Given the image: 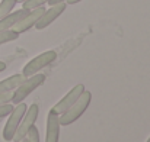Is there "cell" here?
I'll return each mask as SVG.
<instances>
[{
  "label": "cell",
  "instance_id": "1",
  "mask_svg": "<svg viewBox=\"0 0 150 142\" xmlns=\"http://www.w3.org/2000/svg\"><path fill=\"white\" fill-rule=\"evenodd\" d=\"M92 101V93L89 90H85L80 97L64 112L60 115V125L61 126H67V125H71L73 122H76L89 107Z\"/></svg>",
  "mask_w": 150,
  "mask_h": 142
},
{
  "label": "cell",
  "instance_id": "2",
  "mask_svg": "<svg viewBox=\"0 0 150 142\" xmlns=\"http://www.w3.org/2000/svg\"><path fill=\"white\" fill-rule=\"evenodd\" d=\"M45 76L44 74H34L31 77H26L21 84L19 87L13 92V97H12V103L13 104H18L21 101H23L28 96L31 94L34 90H37L38 87H41L44 83H45Z\"/></svg>",
  "mask_w": 150,
  "mask_h": 142
},
{
  "label": "cell",
  "instance_id": "3",
  "mask_svg": "<svg viewBox=\"0 0 150 142\" xmlns=\"http://www.w3.org/2000/svg\"><path fill=\"white\" fill-rule=\"evenodd\" d=\"M26 109H28V106H26V103H23V101L18 103L16 107H13V110L10 112V115H9V118H7L6 125H4V128H3V132H1V136H3L4 141H7V142L13 141L15 132H16V129H18V126H19V123H21V120H22V118H23Z\"/></svg>",
  "mask_w": 150,
  "mask_h": 142
},
{
  "label": "cell",
  "instance_id": "4",
  "mask_svg": "<svg viewBox=\"0 0 150 142\" xmlns=\"http://www.w3.org/2000/svg\"><path fill=\"white\" fill-rule=\"evenodd\" d=\"M57 58V52L55 51H45L40 55H37L35 58H32L22 70V76L26 78V77H31L37 73H40L44 67L50 65L51 62H54Z\"/></svg>",
  "mask_w": 150,
  "mask_h": 142
},
{
  "label": "cell",
  "instance_id": "5",
  "mask_svg": "<svg viewBox=\"0 0 150 142\" xmlns=\"http://www.w3.org/2000/svg\"><path fill=\"white\" fill-rule=\"evenodd\" d=\"M38 115H40V106H38L37 103L31 104V106L26 109V112H25V115H23V118H22V120H21V123H19L16 132H15L13 141L21 142L26 136V134H28V131L31 129V126L35 125V122H37V119H38Z\"/></svg>",
  "mask_w": 150,
  "mask_h": 142
},
{
  "label": "cell",
  "instance_id": "6",
  "mask_svg": "<svg viewBox=\"0 0 150 142\" xmlns=\"http://www.w3.org/2000/svg\"><path fill=\"white\" fill-rule=\"evenodd\" d=\"M85 92V86L83 84H77V86H74L67 94L64 96L60 101H57L52 107H51V110L54 112V113H57V115H61V113H64L79 97L80 94Z\"/></svg>",
  "mask_w": 150,
  "mask_h": 142
},
{
  "label": "cell",
  "instance_id": "7",
  "mask_svg": "<svg viewBox=\"0 0 150 142\" xmlns=\"http://www.w3.org/2000/svg\"><path fill=\"white\" fill-rule=\"evenodd\" d=\"M66 6H67V3L63 1V3H58V4H52L50 9H45L44 13H42V16L35 23V28L41 31V29H45L47 26H50L51 23L66 10Z\"/></svg>",
  "mask_w": 150,
  "mask_h": 142
},
{
  "label": "cell",
  "instance_id": "8",
  "mask_svg": "<svg viewBox=\"0 0 150 142\" xmlns=\"http://www.w3.org/2000/svg\"><path fill=\"white\" fill-rule=\"evenodd\" d=\"M44 6L42 7H37V9H32V10H29V13L25 16V17H22L12 29L15 31V32H18L19 35L21 34H23V32H26V31H29L31 28H34L35 26V23L38 22V19L42 16V13H44Z\"/></svg>",
  "mask_w": 150,
  "mask_h": 142
},
{
  "label": "cell",
  "instance_id": "9",
  "mask_svg": "<svg viewBox=\"0 0 150 142\" xmlns=\"http://www.w3.org/2000/svg\"><path fill=\"white\" fill-rule=\"evenodd\" d=\"M60 115L54 113L52 110L48 112L47 118V134H45V142H58L60 136Z\"/></svg>",
  "mask_w": 150,
  "mask_h": 142
},
{
  "label": "cell",
  "instance_id": "10",
  "mask_svg": "<svg viewBox=\"0 0 150 142\" xmlns=\"http://www.w3.org/2000/svg\"><path fill=\"white\" fill-rule=\"evenodd\" d=\"M29 13V10L26 9H19L16 12H10L9 15H6L4 17L0 19V31H7V29H12L22 17H25L26 15Z\"/></svg>",
  "mask_w": 150,
  "mask_h": 142
},
{
  "label": "cell",
  "instance_id": "11",
  "mask_svg": "<svg viewBox=\"0 0 150 142\" xmlns=\"http://www.w3.org/2000/svg\"><path fill=\"white\" fill-rule=\"evenodd\" d=\"M23 80H25V77L22 74H13V76L1 80L0 81V94L7 93V92H15Z\"/></svg>",
  "mask_w": 150,
  "mask_h": 142
},
{
  "label": "cell",
  "instance_id": "12",
  "mask_svg": "<svg viewBox=\"0 0 150 142\" xmlns=\"http://www.w3.org/2000/svg\"><path fill=\"white\" fill-rule=\"evenodd\" d=\"M16 3H18V0H1L0 1V19L4 17L6 15H9L15 9Z\"/></svg>",
  "mask_w": 150,
  "mask_h": 142
},
{
  "label": "cell",
  "instance_id": "13",
  "mask_svg": "<svg viewBox=\"0 0 150 142\" xmlns=\"http://www.w3.org/2000/svg\"><path fill=\"white\" fill-rule=\"evenodd\" d=\"M19 38V34L15 32L13 29H7V31H0V45L16 41Z\"/></svg>",
  "mask_w": 150,
  "mask_h": 142
},
{
  "label": "cell",
  "instance_id": "14",
  "mask_svg": "<svg viewBox=\"0 0 150 142\" xmlns=\"http://www.w3.org/2000/svg\"><path fill=\"white\" fill-rule=\"evenodd\" d=\"M48 0H25L22 3V7L26 9V10H32V9H37V7H42Z\"/></svg>",
  "mask_w": 150,
  "mask_h": 142
},
{
  "label": "cell",
  "instance_id": "15",
  "mask_svg": "<svg viewBox=\"0 0 150 142\" xmlns=\"http://www.w3.org/2000/svg\"><path fill=\"white\" fill-rule=\"evenodd\" d=\"M26 138H28L29 142H40V131H38V128L35 125L31 126V129L26 134Z\"/></svg>",
  "mask_w": 150,
  "mask_h": 142
},
{
  "label": "cell",
  "instance_id": "16",
  "mask_svg": "<svg viewBox=\"0 0 150 142\" xmlns=\"http://www.w3.org/2000/svg\"><path fill=\"white\" fill-rule=\"evenodd\" d=\"M13 110V104L12 103H6V104H1L0 106V119L3 118H7L10 115V112Z\"/></svg>",
  "mask_w": 150,
  "mask_h": 142
},
{
  "label": "cell",
  "instance_id": "17",
  "mask_svg": "<svg viewBox=\"0 0 150 142\" xmlns=\"http://www.w3.org/2000/svg\"><path fill=\"white\" fill-rule=\"evenodd\" d=\"M12 97H13V92H7L0 94V106L6 104V103H12Z\"/></svg>",
  "mask_w": 150,
  "mask_h": 142
},
{
  "label": "cell",
  "instance_id": "18",
  "mask_svg": "<svg viewBox=\"0 0 150 142\" xmlns=\"http://www.w3.org/2000/svg\"><path fill=\"white\" fill-rule=\"evenodd\" d=\"M63 1H66V0H48L47 3H48L50 6H52V4H58V3H63Z\"/></svg>",
  "mask_w": 150,
  "mask_h": 142
},
{
  "label": "cell",
  "instance_id": "19",
  "mask_svg": "<svg viewBox=\"0 0 150 142\" xmlns=\"http://www.w3.org/2000/svg\"><path fill=\"white\" fill-rule=\"evenodd\" d=\"M4 70H6V62L0 61V73H1V71H4Z\"/></svg>",
  "mask_w": 150,
  "mask_h": 142
},
{
  "label": "cell",
  "instance_id": "20",
  "mask_svg": "<svg viewBox=\"0 0 150 142\" xmlns=\"http://www.w3.org/2000/svg\"><path fill=\"white\" fill-rule=\"evenodd\" d=\"M79 1H82V0H66L67 4H76V3H79Z\"/></svg>",
  "mask_w": 150,
  "mask_h": 142
},
{
  "label": "cell",
  "instance_id": "21",
  "mask_svg": "<svg viewBox=\"0 0 150 142\" xmlns=\"http://www.w3.org/2000/svg\"><path fill=\"white\" fill-rule=\"evenodd\" d=\"M21 142H29V141H28V138L25 136V138H23V139H22V141H21Z\"/></svg>",
  "mask_w": 150,
  "mask_h": 142
},
{
  "label": "cell",
  "instance_id": "22",
  "mask_svg": "<svg viewBox=\"0 0 150 142\" xmlns=\"http://www.w3.org/2000/svg\"><path fill=\"white\" fill-rule=\"evenodd\" d=\"M18 1H19V3H23V1H25V0H18Z\"/></svg>",
  "mask_w": 150,
  "mask_h": 142
},
{
  "label": "cell",
  "instance_id": "23",
  "mask_svg": "<svg viewBox=\"0 0 150 142\" xmlns=\"http://www.w3.org/2000/svg\"><path fill=\"white\" fill-rule=\"evenodd\" d=\"M147 142H150V136H149V139H147Z\"/></svg>",
  "mask_w": 150,
  "mask_h": 142
}]
</instances>
